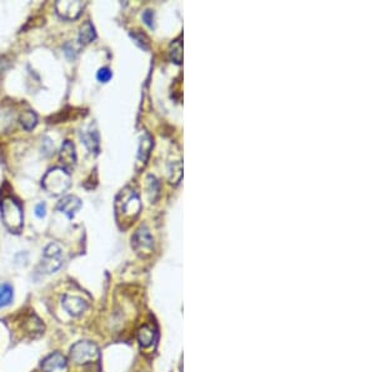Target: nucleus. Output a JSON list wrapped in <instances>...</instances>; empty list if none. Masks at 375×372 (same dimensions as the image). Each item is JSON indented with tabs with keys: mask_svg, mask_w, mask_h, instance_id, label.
I'll return each mask as SVG.
<instances>
[{
	"mask_svg": "<svg viewBox=\"0 0 375 372\" xmlns=\"http://www.w3.org/2000/svg\"><path fill=\"white\" fill-rule=\"evenodd\" d=\"M2 218L5 227L12 233H19L23 230V209L19 202L13 197H5L2 201Z\"/></svg>",
	"mask_w": 375,
	"mask_h": 372,
	"instance_id": "1",
	"label": "nucleus"
},
{
	"mask_svg": "<svg viewBox=\"0 0 375 372\" xmlns=\"http://www.w3.org/2000/svg\"><path fill=\"white\" fill-rule=\"evenodd\" d=\"M42 185L49 195L60 196L69 190L72 185V178L65 168L55 167L43 177Z\"/></svg>",
	"mask_w": 375,
	"mask_h": 372,
	"instance_id": "2",
	"label": "nucleus"
},
{
	"mask_svg": "<svg viewBox=\"0 0 375 372\" xmlns=\"http://www.w3.org/2000/svg\"><path fill=\"white\" fill-rule=\"evenodd\" d=\"M69 356L73 362L84 366L98 361L100 352L94 342L84 339V341L77 342L70 347Z\"/></svg>",
	"mask_w": 375,
	"mask_h": 372,
	"instance_id": "3",
	"label": "nucleus"
},
{
	"mask_svg": "<svg viewBox=\"0 0 375 372\" xmlns=\"http://www.w3.org/2000/svg\"><path fill=\"white\" fill-rule=\"evenodd\" d=\"M63 265V251L56 243H50L43 252L40 268L44 273H54Z\"/></svg>",
	"mask_w": 375,
	"mask_h": 372,
	"instance_id": "4",
	"label": "nucleus"
},
{
	"mask_svg": "<svg viewBox=\"0 0 375 372\" xmlns=\"http://www.w3.org/2000/svg\"><path fill=\"white\" fill-rule=\"evenodd\" d=\"M61 307L65 312L73 317H79L88 309V302L84 298L74 295H63L61 297Z\"/></svg>",
	"mask_w": 375,
	"mask_h": 372,
	"instance_id": "5",
	"label": "nucleus"
},
{
	"mask_svg": "<svg viewBox=\"0 0 375 372\" xmlns=\"http://www.w3.org/2000/svg\"><path fill=\"white\" fill-rule=\"evenodd\" d=\"M134 250L139 253L140 256H148L152 253L153 250V237L150 236L149 231L147 228H140L139 231L134 234L133 239Z\"/></svg>",
	"mask_w": 375,
	"mask_h": 372,
	"instance_id": "6",
	"label": "nucleus"
},
{
	"mask_svg": "<svg viewBox=\"0 0 375 372\" xmlns=\"http://www.w3.org/2000/svg\"><path fill=\"white\" fill-rule=\"evenodd\" d=\"M43 372H66L68 371V361L66 357L60 352L53 354L45 357L42 363Z\"/></svg>",
	"mask_w": 375,
	"mask_h": 372,
	"instance_id": "7",
	"label": "nucleus"
},
{
	"mask_svg": "<svg viewBox=\"0 0 375 372\" xmlns=\"http://www.w3.org/2000/svg\"><path fill=\"white\" fill-rule=\"evenodd\" d=\"M56 12L65 19H75L80 15L84 3L82 2H58L55 4Z\"/></svg>",
	"mask_w": 375,
	"mask_h": 372,
	"instance_id": "8",
	"label": "nucleus"
},
{
	"mask_svg": "<svg viewBox=\"0 0 375 372\" xmlns=\"http://www.w3.org/2000/svg\"><path fill=\"white\" fill-rule=\"evenodd\" d=\"M82 207V201L75 196H65L60 202L58 203L56 208L60 212L65 213L69 218H73L75 213L80 209Z\"/></svg>",
	"mask_w": 375,
	"mask_h": 372,
	"instance_id": "9",
	"label": "nucleus"
},
{
	"mask_svg": "<svg viewBox=\"0 0 375 372\" xmlns=\"http://www.w3.org/2000/svg\"><path fill=\"white\" fill-rule=\"evenodd\" d=\"M59 157H60L61 163L64 164V167H73L77 162V154H75V147L73 144V142L65 141L63 143L60 148V153H59Z\"/></svg>",
	"mask_w": 375,
	"mask_h": 372,
	"instance_id": "10",
	"label": "nucleus"
},
{
	"mask_svg": "<svg viewBox=\"0 0 375 372\" xmlns=\"http://www.w3.org/2000/svg\"><path fill=\"white\" fill-rule=\"evenodd\" d=\"M138 341H139L140 346L149 347L152 346L154 339H155V330L149 325H145L138 330L137 333Z\"/></svg>",
	"mask_w": 375,
	"mask_h": 372,
	"instance_id": "11",
	"label": "nucleus"
},
{
	"mask_svg": "<svg viewBox=\"0 0 375 372\" xmlns=\"http://www.w3.org/2000/svg\"><path fill=\"white\" fill-rule=\"evenodd\" d=\"M13 298H14V290H13L12 285H0V308L12 304Z\"/></svg>",
	"mask_w": 375,
	"mask_h": 372,
	"instance_id": "12",
	"label": "nucleus"
},
{
	"mask_svg": "<svg viewBox=\"0 0 375 372\" xmlns=\"http://www.w3.org/2000/svg\"><path fill=\"white\" fill-rule=\"evenodd\" d=\"M94 38H95L94 26L91 25L90 21H86L85 24H83L82 28H80L79 42L82 43V44H89V43H90Z\"/></svg>",
	"mask_w": 375,
	"mask_h": 372,
	"instance_id": "13",
	"label": "nucleus"
},
{
	"mask_svg": "<svg viewBox=\"0 0 375 372\" xmlns=\"http://www.w3.org/2000/svg\"><path fill=\"white\" fill-rule=\"evenodd\" d=\"M20 123L26 131H31L38 123L37 114H35L34 112H31V110H26V112H24L23 114H21Z\"/></svg>",
	"mask_w": 375,
	"mask_h": 372,
	"instance_id": "14",
	"label": "nucleus"
},
{
	"mask_svg": "<svg viewBox=\"0 0 375 372\" xmlns=\"http://www.w3.org/2000/svg\"><path fill=\"white\" fill-rule=\"evenodd\" d=\"M82 138H83V142H84V144L86 145V147H88L89 150H91V152H93V150L98 149L99 143H98V136H96V133H90V132H89V133H84L82 136Z\"/></svg>",
	"mask_w": 375,
	"mask_h": 372,
	"instance_id": "15",
	"label": "nucleus"
},
{
	"mask_svg": "<svg viewBox=\"0 0 375 372\" xmlns=\"http://www.w3.org/2000/svg\"><path fill=\"white\" fill-rule=\"evenodd\" d=\"M112 75L113 74H112V72H110V69L101 68L100 71L98 72V75H96V77H98V79L100 80V82L107 83V82H109L110 78H112Z\"/></svg>",
	"mask_w": 375,
	"mask_h": 372,
	"instance_id": "16",
	"label": "nucleus"
},
{
	"mask_svg": "<svg viewBox=\"0 0 375 372\" xmlns=\"http://www.w3.org/2000/svg\"><path fill=\"white\" fill-rule=\"evenodd\" d=\"M45 212H47V207H45V203H39L37 207H35V214H37L39 218L44 217Z\"/></svg>",
	"mask_w": 375,
	"mask_h": 372,
	"instance_id": "17",
	"label": "nucleus"
}]
</instances>
